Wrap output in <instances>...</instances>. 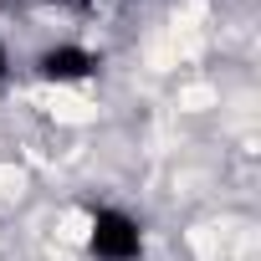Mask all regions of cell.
Instances as JSON below:
<instances>
[{"mask_svg":"<svg viewBox=\"0 0 261 261\" xmlns=\"http://www.w3.org/2000/svg\"><path fill=\"white\" fill-rule=\"evenodd\" d=\"M36 102H41L57 123H67V128H87V123L97 118V102L82 97V92H72V87H41Z\"/></svg>","mask_w":261,"mask_h":261,"instance_id":"cell-1","label":"cell"},{"mask_svg":"<svg viewBox=\"0 0 261 261\" xmlns=\"http://www.w3.org/2000/svg\"><path fill=\"white\" fill-rule=\"evenodd\" d=\"M92 230H97V220H92L82 205L57 210V241H62V246H87V241H92Z\"/></svg>","mask_w":261,"mask_h":261,"instance_id":"cell-2","label":"cell"},{"mask_svg":"<svg viewBox=\"0 0 261 261\" xmlns=\"http://www.w3.org/2000/svg\"><path fill=\"white\" fill-rule=\"evenodd\" d=\"M174 108H179V113H210V108H220V92H215L210 82H185V87L174 92Z\"/></svg>","mask_w":261,"mask_h":261,"instance_id":"cell-3","label":"cell"}]
</instances>
